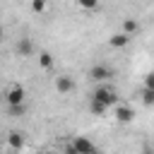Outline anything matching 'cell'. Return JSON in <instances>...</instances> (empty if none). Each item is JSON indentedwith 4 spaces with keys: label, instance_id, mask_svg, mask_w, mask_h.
<instances>
[{
    "label": "cell",
    "instance_id": "cell-1",
    "mask_svg": "<svg viewBox=\"0 0 154 154\" xmlns=\"http://www.w3.org/2000/svg\"><path fill=\"white\" fill-rule=\"evenodd\" d=\"M89 99H96V101H101L103 106H113V103H118V91L116 89H111V87H106V84H99L94 91H91V96Z\"/></svg>",
    "mask_w": 154,
    "mask_h": 154
},
{
    "label": "cell",
    "instance_id": "cell-17",
    "mask_svg": "<svg viewBox=\"0 0 154 154\" xmlns=\"http://www.w3.org/2000/svg\"><path fill=\"white\" fill-rule=\"evenodd\" d=\"M144 87H154V75H152V72L144 75Z\"/></svg>",
    "mask_w": 154,
    "mask_h": 154
},
{
    "label": "cell",
    "instance_id": "cell-18",
    "mask_svg": "<svg viewBox=\"0 0 154 154\" xmlns=\"http://www.w3.org/2000/svg\"><path fill=\"white\" fill-rule=\"evenodd\" d=\"M2 38H5V29H2V24H0V43H2Z\"/></svg>",
    "mask_w": 154,
    "mask_h": 154
},
{
    "label": "cell",
    "instance_id": "cell-9",
    "mask_svg": "<svg viewBox=\"0 0 154 154\" xmlns=\"http://www.w3.org/2000/svg\"><path fill=\"white\" fill-rule=\"evenodd\" d=\"M130 43V36L125 34V31H120V34H113L111 38H108V46L111 48H125Z\"/></svg>",
    "mask_w": 154,
    "mask_h": 154
},
{
    "label": "cell",
    "instance_id": "cell-5",
    "mask_svg": "<svg viewBox=\"0 0 154 154\" xmlns=\"http://www.w3.org/2000/svg\"><path fill=\"white\" fill-rule=\"evenodd\" d=\"M14 51H17V55H19V58H31V55L36 53V48H34V41H31L29 36H22V38H17V43H14Z\"/></svg>",
    "mask_w": 154,
    "mask_h": 154
},
{
    "label": "cell",
    "instance_id": "cell-7",
    "mask_svg": "<svg viewBox=\"0 0 154 154\" xmlns=\"http://www.w3.org/2000/svg\"><path fill=\"white\" fill-rule=\"evenodd\" d=\"M53 87L58 89V94H70V91L75 89V79H72L70 75H58V77L53 79Z\"/></svg>",
    "mask_w": 154,
    "mask_h": 154
},
{
    "label": "cell",
    "instance_id": "cell-2",
    "mask_svg": "<svg viewBox=\"0 0 154 154\" xmlns=\"http://www.w3.org/2000/svg\"><path fill=\"white\" fill-rule=\"evenodd\" d=\"M89 79L91 82H108V79H113V67L103 65V63H96V65L89 67Z\"/></svg>",
    "mask_w": 154,
    "mask_h": 154
},
{
    "label": "cell",
    "instance_id": "cell-15",
    "mask_svg": "<svg viewBox=\"0 0 154 154\" xmlns=\"http://www.w3.org/2000/svg\"><path fill=\"white\" fill-rule=\"evenodd\" d=\"M77 7H82V10H99V0H77Z\"/></svg>",
    "mask_w": 154,
    "mask_h": 154
},
{
    "label": "cell",
    "instance_id": "cell-14",
    "mask_svg": "<svg viewBox=\"0 0 154 154\" xmlns=\"http://www.w3.org/2000/svg\"><path fill=\"white\" fill-rule=\"evenodd\" d=\"M140 96H142V103L144 106H154V87H144L140 91Z\"/></svg>",
    "mask_w": 154,
    "mask_h": 154
},
{
    "label": "cell",
    "instance_id": "cell-3",
    "mask_svg": "<svg viewBox=\"0 0 154 154\" xmlns=\"http://www.w3.org/2000/svg\"><path fill=\"white\" fill-rule=\"evenodd\" d=\"M65 149H67V152H77V154H94V152H96V144L89 142L87 137H75Z\"/></svg>",
    "mask_w": 154,
    "mask_h": 154
},
{
    "label": "cell",
    "instance_id": "cell-11",
    "mask_svg": "<svg viewBox=\"0 0 154 154\" xmlns=\"http://www.w3.org/2000/svg\"><path fill=\"white\" fill-rule=\"evenodd\" d=\"M89 113L101 118V116H106V113H108V106H103V103H101V101H96V99H89Z\"/></svg>",
    "mask_w": 154,
    "mask_h": 154
},
{
    "label": "cell",
    "instance_id": "cell-6",
    "mask_svg": "<svg viewBox=\"0 0 154 154\" xmlns=\"http://www.w3.org/2000/svg\"><path fill=\"white\" fill-rule=\"evenodd\" d=\"M24 99H26V91H24L22 84H12V87L5 91V101H7V103H24Z\"/></svg>",
    "mask_w": 154,
    "mask_h": 154
},
{
    "label": "cell",
    "instance_id": "cell-16",
    "mask_svg": "<svg viewBox=\"0 0 154 154\" xmlns=\"http://www.w3.org/2000/svg\"><path fill=\"white\" fill-rule=\"evenodd\" d=\"M31 12H36V14L46 12V0H31Z\"/></svg>",
    "mask_w": 154,
    "mask_h": 154
},
{
    "label": "cell",
    "instance_id": "cell-13",
    "mask_svg": "<svg viewBox=\"0 0 154 154\" xmlns=\"http://www.w3.org/2000/svg\"><path fill=\"white\" fill-rule=\"evenodd\" d=\"M7 113L12 118H19V116L26 113V103H7Z\"/></svg>",
    "mask_w": 154,
    "mask_h": 154
},
{
    "label": "cell",
    "instance_id": "cell-8",
    "mask_svg": "<svg viewBox=\"0 0 154 154\" xmlns=\"http://www.w3.org/2000/svg\"><path fill=\"white\" fill-rule=\"evenodd\" d=\"M26 144V135L22 130H10L7 132V147L10 149H24Z\"/></svg>",
    "mask_w": 154,
    "mask_h": 154
},
{
    "label": "cell",
    "instance_id": "cell-12",
    "mask_svg": "<svg viewBox=\"0 0 154 154\" xmlns=\"http://www.w3.org/2000/svg\"><path fill=\"white\" fill-rule=\"evenodd\" d=\"M38 67H41V70H51V67H53V53L38 51Z\"/></svg>",
    "mask_w": 154,
    "mask_h": 154
},
{
    "label": "cell",
    "instance_id": "cell-4",
    "mask_svg": "<svg viewBox=\"0 0 154 154\" xmlns=\"http://www.w3.org/2000/svg\"><path fill=\"white\" fill-rule=\"evenodd\" d=\"M111 108H113V116H116L118 123H132V120H135V111H132L128 103H120V101H118V103H113Z\"/></svg>",
    "mask_w": 154,
    "mask_h": 154
},
{
    "label": "cell",
    "instance_id": "cell-10",
    "mask_svg": "<svg viewBox=\"0 0 154 154\" xmlns=\"http://www.w3.org/2000/svg\"><path fill=\"white\" fill-rule=\"evenodd\" d=\"M123 31H125L128 36H135V34H140V22H137V19H132V17L123 19Z\"/></svg>",
    "mask_w": 154,
    "mask_h": 154
}]
</instances>
